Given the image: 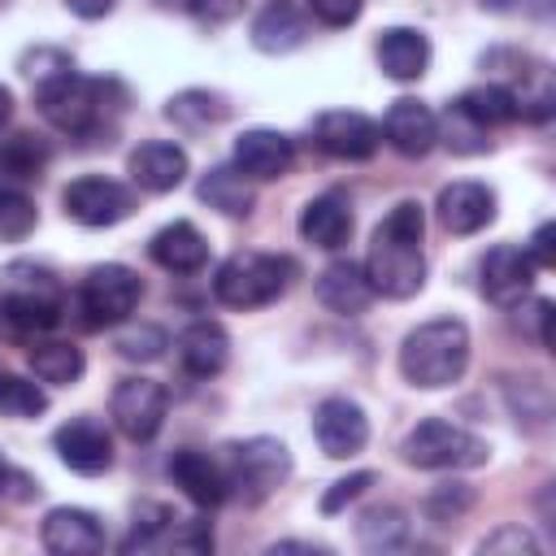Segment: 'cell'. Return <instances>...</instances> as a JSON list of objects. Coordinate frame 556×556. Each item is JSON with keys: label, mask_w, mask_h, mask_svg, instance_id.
<instances>
[{"label": "cell", "mask_w": 556, "mask_h": 556, "mask_svg": "<svg viewBox=\"0 0 556 556\" xmlns=\"http://www.w3.org/2000/svg\"><path fill=\"white\" fill-rule=\"evenodd\" d=\"M148 256L169 274H200L208 265V243L191 222H169L152 235Z\"/></svg>", "instance_id": "cb8c5ba5"}, {"label": "cell", "mask_w": 556, "mask_h": 556, "mask_svg": "<svg viewBox=\"0 0 556 556\" xmlns=\"http://www.w3.org/2000/svg\"><path fill=\"white\" fill-rule=\"evenodd\" d=\"M421 235H426V213L417 200H400L374 230L369 252H365V278L374 295L408 300L426 287V256H421Z\"/></svg>", "instance_id": "6da1fadb"}, {"label": "cell", "mask_w": 556, "mask_h": 556, "mask_svg": "<svg viewBox=\"0 0 556 556\" xmlns=\"http://www.w3.org/2000/svg\"><path fill=\"white\" fill-rule=\"evenodd\" d=\"M374 52H378L382 74L395 78V83H417V78L426 74V65H430V39H426L421 30H413V26H391V30H382Z\"/></svg>", "instance_id": "603a6c76"}, {"label": "cell", "mask_w": 556, "mask_h": 556, "mask_svg": "<svg viewBox=\"0 0 556 556\" xmlns=\"http://www.w3.org/2000/svg\"><path fill=\"white\" fill-rule=\"evenodd\" d=\"M39 226L35 200L22 195L17 187H0V243H22Z\"/></svg>", "instance_id": "836d02e7"}, {"label": "cell", "mask_w": 556, "mask_h": 556, "mask_svg": "<svg viewBox=\"0 0 556 556\" xmlns=\"http://www.w3.org/2000/svg\"><path fill=\"white\" fill-rule=\"evenodd\" d=\"M9 482H13V465L4 460V452H0V495L9 491Z\"/></svg>", "instance_id": "7dc6e473"}, {"label": "cell", "mask_w": 556, "mask_h": 556, "mask_svg": "<svg viewBox=\"0 0 556 556\" xmlns=\"http://www.w3.org/2000/svg\"><path fill=\"white\" fill-rule=\"evenodd\" d=\"M200 200L208 204V208H217V213H226V217H248L252 208H256V191H252V182L235 169V165H213L204 178H200Z\"/></svg>", "instance_id": "4316f807"}, {"label": "cell", "mask_w": 556, "mask_h": 556, "mask_svg": "<svg viewBox=\"0 0 556 556\" xmlns=\"http://www.w3.org/2000/svg\"><path fill=\"white\" fill-rule=\"evenodd\" d=\"M48 408V395L39 382L17 378V374H0V413L4 417H39Z\"/></svg>", "instance_id": "e575fe53"}, {"label": "cell", "mask_w": 556, "mask_h": 556, "mask_svg": "<svg viewBox=\"0 0 556 556\" xmlns=\"http://www.w3.org/2000/svg\"><path fill=\"white\" fill-rule=\"evenodd\" d=\"M434 130H439V139H443L456 156H478V152L491 148V130H486L473 113H465L456 100L434 117Z\"/></svg>", "instance_id": "4dcf8cb0"}, {"label": "cell", "mask_w": 556, "mask_h": 556, "mask_svg": "<svg viewBox=\"0 0 556 556\" xmlns=\"http://www.w3.org/2000/svg\"><path fill=\"white\" fill-rule=\"evenodd\" d=\"M9 117H13V91H9L4 83H0V126H4Z\"/></svg>", "instance_id": "bcb514c9"}, {"label": "cell", "mask_w": 556, "mask_h": 556, "mask_svg": "<svg viewBox=\"0 0 556 556\" xmlns=\"http://www.w3.org/2000/svg\"><path fill=\"white\" fill-rule=\"evenodd\" d=\"M126 169H130V178H135L139 191L165 195V191H174V187L187 178V152H182L178 143L148 139V143H139V148L130 152Z\"/></svg>", "instance_id": "ac0fdd59"}, {"label": "cell", "mask_w": 556, "mask_h": 556, "mask_svg": "<svg viewBox=\"0 0 556 556\" xmlns=\"http://www.w3.org/2000/svg\"><path fill=\"white\" fill-rule=\"evenodd\" d=\"M61 204H65V217H74L78 226H117L122 217H130L135 195L104 174H87L65 187Z\"/></svg>", "instance_id": "30bf717a"}, {"label": "cell", "mask_w": 556, "mask_h": 556, "mask_svg": "<svg viewBox=\"0 0 556 556\" xmlns=\"http://www.w3.org/2000/svg\"><path fill=\"white\" fill-rule=\"evenodd\" d=\"M113 348H117L122 361H161L165 348H169V334L161 326H152V321H139V326H126L113 339Z\"/></svg>", "instance_id": "d590c367"}, {"label": "cell", "mask_w": 556, "mask_h": 556, "mask_svg": "<svg viewBox=\"0 0 556 556\" xmlns=\"http://www.w3.org/2000/svg\"><path fill=\"white\" fill-rule=\"evenodd\" d=\"M352 226H356V217H352V200H348L343 191H321V195H313V200L304 204V213H300V235H304V243L326 248V252L343 248V243L352 239Z\"/></svg>", "instance_id": "e0dca14e"}, {"label": "cell", "mask_w": 556, "mask_h": 556, "mask_svg": "<svg viewBox=\"0 0 556 556\" xmlns=\"http://www.w3.org/2000/svg\"><path fill=\"white\" fill-rule=\"evenodd\" d=\"M295 161V143L282 135V130H269V126H252L235 139V169L243 178H256V182H269V178H282Z\"/></svg>", "instance_id": "9a60e30c"}, {"label": "cell", "mask_w": 556, "mask_h": 556, "mask_svg": "<svg viewBox=\"0 0 556 556\" xmlns=\"http://www.w3.org/2000/svg\"><path fill=\"white\" fill-rule=\"evenodd\" d=\"M495 217V191L486 182H447L439 191V222L452 235H473Z\"/></svg>", "instance_id": "ffe728a7"}, {"label": "cell", "mask_w": 556, "mask_h": 556, "mask_svg": "<svg viewBox=\"0 0 556 556\" xmlns=\"http://www.w3.org/2000/svg\"><path fill=\"white\" fill-rule=\"evenodd\" d=\"M469 365V330L456 317H434L404 334L400 343V374L421 391L452 387Z\"/></svg>", "instance_id": "7a4b0ae2"}, {"label": "cell", "mask_w": 556, "mask_h": 556, "mask_svg": "<svg viewBox=\"0 0 556 556\" xmlns=\"http://www.w3.org/2000/svg\"><path fill=\"white\" fill-rule=\"evenodd\" d=\"M478 552L486 556V552H526V556H539V543H534V534L526 530V526H500L495 534H486L482 543H478Z\"/></svg>", "instance_id": "ab89813d"}, {"label": "cell", "mask_w": 556, "mask_h": 556, "mask_svg": "<svg viewBox=\"0 0 556 556\" xmlns=\"http://www.w3.org/2000/svg\"><path fill=\"white\" fill-rule=\"evenodd\" d=\"M39 539H43V547L52 556H96V552H104L100 517L87 513V508H70V504H61V508H52L43 517Z\"/></svg>", "instance_id": "5bb4252c"}, {"label": "cell", "mask_w": 556, "mask_h": 556, "mask_svg": "<svg viewBox=\"0 0 556 556\" xmlns=\"http://www.w3.org/2000/svg\"><path fill=\"white\" fill-rule=\"evenodd\" d=\"M226 486L239 491L248 504H261L269 500L287 473H291V452L282 439H269V434H256V439H243V443H230L226 447Z\"/></svg>", "instance_id": "5b68a950"}, {"label": "cell", "mask_w": 556, "mask_h": 556, "mask_svg": "<svg viewBox=\"0 0 556 556\" xmlns=\"http://www.w3.org/2000/svg\"><path fill=\"white\" fill-rule=\"evenodd\" d=\"M534 287V261L517 243H495L482 256V295L500 308H513L530 295Z\"/></svg>", "instance_id": "4fadbf2b"}, {"label": "cell", "mask_w": 556, "mask_h": 556, "mask_svg": "<svg viewBox=\"0 0 556 556\" xmlns=\"http://www.w3.org/2000/svg\"><path fill=\"white\" fill-rule=\"evenodd\" d=\"M65 9L78 13V17H87V22H96V17H109L117 9V0H65Z\"/></svg>", "instance_id": "f6af8a7d"}, {"label": "cell", "mask_w": 556, "mask_h": 556, "mask_svg": "<svg viewBox=\"0 0 556 556\" xmlns=\"http://www.w3.org/2000/svg\"><path fill=\"white\" fill-rule=\"evenodd\" d=\"M0 313L13 330L22 334H43L65 317V291L56 282L52 269L30 265V261H13L4 269V295H0Z\"/></svg>", "instance_id": "3957f363"}, {"label": "cell", "mask_w": 556, "mask_h": 556, "mask_svg": "<svg viewBox=\"0 0 556 556\" xmlns=\"http://www.w3.org/2000/svg\"><path fill=\"white\" fill-rule=\"evenodd\" d=\"M456 104H460L465 113H473L486 130L517 122V100H513V91H508L504 83H478V87H469L465 96H456Z\"/></svg>", "instance_id": "1f68e13d"}, {"label": "cell", "mask_w": 556, "mask_h": 556, "mask_svg": "<svg viewBox=\"0 0 556 556\" xmlns=\"http://www.w3.org/2000/svg\"><path fill=\"white\" fill-rule=\"evenodd\" d=\"M365 0H308V13L326 26H352L361 17Z\"/></svg>", "instance_id": "7bdbcfd3"}, {"label": "cell", "mask_w": 556, "mask_h": 556, "mask_svg": "<svg viewBox=\"0 0 556 556\" xmlns=\"http://www.w3.org/2000/svg\"><path fill=\"white\" fill-rule=\"evenodd\" d=\"M313 439L330 460H348L369 443V417L356 400L330 395L313 408Z\"/></svg>", "instance_id": "8fae6325"}, {"label": "cell", "mask_w": 556, "mask_h": 556, "mask_svg": "<svg viewBox=\"0 0 556 556\" xmlns=\"http://www.w3.org/2000/svg\"><path fill=\"white\" fill-rule=\"evenodd\" d=\"M304 35H308V26H304V17L291 0H269L252 22V43L269 56H282V52L300 48Z\"/></svg>", "instance_id": "484cf974"}, {"label": "cell", "mask_w": 556, "mask_h": 556, "mask_svg": "<svg viewBox=\"0 0 556 556\" xmlns=\"http://www.w3.org/2000/svg\"><path fill=\"white\" fill-rule=\"evenodd\" d=\"M469 508H473V491H469L465 482H443V486H434L430 500H426V517L439 521V526L460 521Z\"/></svg>", "instance_id": "8d00e7d4"}, {"label": "cell", "mask_w": 556, "mask_h": 556, "mask_svg": "<svg viewBox=\"0 0 556 556\" xmlns=\"http://www.w3.org/2000/svg\"><path fill=\"white\" fill-rule=\"evenodd\" d=\"M52 443H56L61 465H70L74 473H104V469L113 465V439H109V430H104L100 421H91V417L65 421V426L52 434Z\"/></svg>", "instance_id": "2e32d148"}, {"label": "cell", "mask_w": 556, "mask_h": 556, "mask_svg": "<svg viewBox=\"0 0 556 556\" xmlns=\"http://www.w3.org/2000/svg\"><path fill=\"white\" fill-rule=\"evenodd\" d=\"M109 413H113V426L135 439V443H148L156 439V430L165 426V413H169V395L156 378H122L113 387V400H109Z\"/></svg>", "instance_id": "9c48e42d"}, {"label": "cell", "mask_w": 556, "mask_h": 556, "mask_svg": "<svg viewBox=\"0 0 556 556\" xmlns=\"http://www.w3.org/2000/svg\"><path fill=\"white\" fill-rule=\"evenodd\" d=\"M187 9L204 26H226V22H235L248 9V0H187Z\"/></svg>", "instance_id": "b9f144b4"}, {"label": "cell", "mask_w": 556, "mask_h": 556, "mask_svg": "<svg viewBox=\"0 0 556 556\" xmlns=\"http://www.w3.org/2000/svg\"><path fill=\"white\" fill-rule=\"evenodd\" d=\"M552 239H556V226H552V222H543V226L530 235L526 256L534 261V269H552V265H556V248H552Z\"/></svg>", "instance_id": "ee69618b"}, {"label": "cell", "mask_w": 556, "mask_h": 556, "mask_svg": "<svg viewBox=\"0 0 556 556\" xmlns=\"http://www.w3.org/2000/svg\"><path fill=\"white\" fill-rule=\"evenodd\" d=\"M365 486H374V473H369V469H356V473H348V478L330 482V491L321 495V513H326V517H330V513H339L343 504H352L356 495H365Z\"/></svg>", "instance_id": "60d3db41"}, {"label": "cell", "mask_w": 556, "mask_h": 556, "mask_svg": "<svg viewBox=\"0 0 556 556\" xmlns=\"http://www.w3.org/2000/svg\"><path fill=\"white\" fill-rule=\"evenodd\" d=\"M295 265L287 256H274V252H235L217 265V278H213V295L226 304V308H261L269 300H278L291 282Z\"/></svg>", "instance_id": "277c9868"}, {"label": "cell", "mask_w": 556, "mask_h": 556, "mask_svg": "<svg viewBox=\"0 0 556 556\" xmlns=\"http://www.w3.org/2000/svg\"><path fill=\"white\" fill-rule=\"evenodd\" d=\"M39 113L48 126H56L61 135H91L100 122V104H104V83L83 78V74H61L43 87H35Z\"/></svg>", "instance_id": "ba28073f"}, {"label": "cell", "mask_w": 556, "mask_h": 556, "mask_svg": "<svg viewBox=\"0 0 556 556\" xmlns=\"http://www.w3.org/2000/svg\"><path fill=\"white\" fill-rule=\"evenodd\" d=\"M513 321H517V330L530 339V343H539V348H552V300L547 295H534L530 304H513Z\"/></svg>", "instance_id": "74e56055"}, {"label": "cell", "mask_w": 556, "mask_h": 556, "mask_svg": "<svg viewBox=\"0 0 556 556\" xmlns=\"http://www.w3.org/2000/svg\"><path fill=\"white\" fill-rule=\"evenodd\" d=\"M178 361L191 378H217L230 361V334L217 321H191L178 334Z\"/></svg>", "instance_id": "d4e9b609"}, {"label": "cell", "mask_w": 556, "mask_h": 556, "mask_svg": "<svg viewBox=\"0 0 556 556\" xmlns=\"http://www.w3.org/2000/svg\"><path fill=\"white\" fill-rule=\"evenodd\" d=\"M70 70H74V61H70L61 48H35V52L22 56V74H26L35 87H43V83H52V78H61V74H70Z\"/></svg>", "instance_id": "f35d334b"}, {"label": "cell", "mask_w": 556, "mask_h": 556, "mask_svg": "<svg viewBox=\"0 0 556 556\" xmlns=\"http://www.w3.org/2000/svg\"><path fill=\"white\" fill-rule=\"evenodd\" d=\"M43 165H48V148L30 130H17L13 139L0 143V169H9L13 178H35Z\"/></svg>", "instance_id": "d6a6232c"}, {"label": "cell", "mask_w": 556, "mask_h": 556, "mask_svg": "<svg viewBox=\"0 0 556 556\" xmlns=\"http://www.w3.org/2000/svg\"><path fill=\"white\" fill-rule=\"evenodd\" d=\"M387 135V143L400 152V156H426L434 143H439V130H434V113L421 104V100H395L378 126Z\"/></svg>", "instance_id": "7402d4cb"}, {"label": "cell", "mask_w": 556, "mask_h": 556, "mask_svg": "<svg viewBox=\"0 0 556 556\" xmlns=\"http://www.w3.org/2000/svg\"><path fill=\"white\" fill-rule=\"evenodd\" d=\"M313 139L321 152H330L339 161H369L382 143V130L374 117H365L356 109H330L313 122Z\"/></svg>", "instance_id": "7c38bea8"}, {"label": "cell", "mask_w": 556, "mask_h": 556, "mask_svg": "<svg viewBox=\"0 0 556 556\" xmlns=\"http://www.w3.org/2000/svg\"><path fill=\"white\" fill-rule=\"evenodd\" d=\"M413 526H408V513L395 508V504H374L361 513L356 521V543L365 552H400L408 543Z\"/></svg>", "instance_id": "f1b7e54d"}, {"label": "cell", "mask_w": 556, "mask_h": 556, "mask_svg": "<svg viewBox=\"0 0 556 556\" xmlns=\"http://www.w3.org/2000/svg\"><path fill=\"white\" fill-rule=\"evenodd\" d=\"M169 478H174V486H182V495H187L191 504H200V508H217V504L230 495L226 469H222L213 456L195 452V447H178V452L169 456Z\"/></svg>", "instance_id": "d6986e66"}, {"label": "cell", "mask_w": 556, "mask_h": 556, "mask_svg": "<svg viewBox=\"0 0 556 556\" xmlns=\"http://www.w3.org/2000/svg\"><path fill=\"white\" fill-rule=\"evenodd\" d=\"M143 300V282L130 265H96L87 269L83 287L74 291V308L83 313V326H113V321H126Z\"/></svg>", "instance_id": "52a82bcc"}, {"label": "cell", "mask_w": 556, "mask_h": 556, "mask_svg": "<svg viewBox=\"0 0 556 556\" xmlns=\"http://www.w3.org/2000/svg\"><path fill=\"white\" fill-rule=\"evenodd\" d=\"M317 300L339 317H361L374 304V287L365 278V265H356L352 256L348 261H330L317 274Z\"/></svg>", "instance_id": "44dd1931"}, {"label": "cell", "mask_w": 556, "mask_h": 556, "mask_svg": "<svg viewBox=\"0 0 556 556\" xmlns=\"http://www.w3.org/2000/svg\"><path fill=\"white\" fill-rule=\"evenodd\" d=\"M491 447L469 434L465 426H452L443 417H426L404 439V460L417 469H478L486 465Z\"/></svg>", "instance_id": "8992f818"}, {"label": "cell", "mask_w": 556, "mask_h": 556, "mask_svg": "<svg viewBox=\"0 0 556 556\" xmlns=\"http://www.w3.org/2000/svg\"><path fill=\"white\" fill-rule=\"evenodd\" d=\"M26 361H30L35 378H39V382H52V387H70V382H78L83 369H87L83 348H78V343H65V339H39V343H30Z\"/></svg>", "instance_id": "83f0119b"}, {"label": "cell", "mask_w": 556, "mask_h": 556, "mask_svg": "<svg viewBox=\"0 0 556 556\" xmlns=\"http://www.w3.org/2000/svg\"><path fill=\"white\" fill-rule=\"evenodd\" d=\"M226 113H230L226 96L204 91V87H187V91H178V96L165 104V117H169L174 126H182V130H208V126L226 122Z\"/></svg>", "instance_id": "f546056e"}]
</instances>
